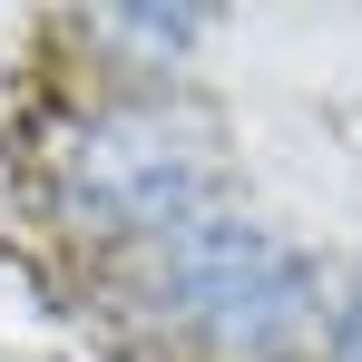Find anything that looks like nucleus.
Returning <instances> with one entry per match:
<instances>
[{"label":"nucleus","instance_id":"obj_1","mask_svg":"<svg viewBox=\"0 0 362 362\" xmlns=\"http://www.w3.org/2000/svg\"><path fill=\"white\" fill-rule=\"evenodd\" d=\"M147 274H157V303L186 333H206L226 353H284L323 313L313 264L284 235H264L255 216H196V226H177Z\"/></svg>","mask_w":362,"mask_h":362},{"label":"nucleus","instance_id":"obj_2","mask_svg":"<svg viewBox=\"0 0 362 362\" xmlns=\"http://www.w3.org/2000/svg\"><path fill=\"white\" fill-rule=\"evenodd\" d=\"M206 186H216V127L167 108V98H118V108H88L59 137V196L98 226L127 235H177L206 216Z\"/></svg>","mask_w":362,"mask_h":362},{"label":"nucleus","instance_id":"obj_3","mask_svg":"<svg viewBox=\"0 0 362 362\" xmlns=\"http://www.w3.org/2000/svg\"><path fill=\"white\" fill-rule=\"evenodd\" d=\"M98 30L118 49H137V59H177V49H196L206 10H98Z\"/></svg>","mask_w":362,"mask_h":362},{"label":"nucleus","instance_id":"obj_4","mask_svg":"<svg viewBox=\"0 0 362 362\" xmlns=\"http://www.w3.org/2000/svg\"><path fill=\"white\" fill-rule=\"evenodd\" d=\"M333 362H362V294L333 313Z\"/></svg>","mask_w":362,"mask_h":362}]
</instances>
